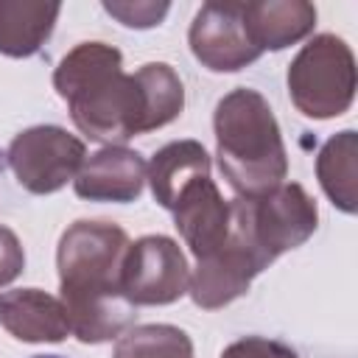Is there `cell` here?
Wrapping results in <instances>:
<instances>
[{
    "mask_svg": "<svg viewBox=\"0 0 358 358\" xmlns=\"http://www.w3.org/2000/svg\"><path fill=\"white\" fill-rule=\"evenodd\" d=\"M241 8L243 3L213 0L204 3L190 22V50L213 73H235L260 59V50L252 45L246 34Z\"/></svg>",
    "mask_w": 358,
    "mask_h": 358,
    "instance_id": "ba28073f",
    "label": "cell"
},
{
    "mask_svg": "<svg viewBox=\"0 0 358 358\" xmlns=\"http://www.w3.org/2000/svg\"><path fill=\"white\" fill-rule=\"evenodd\" d=\"M0 324L20 341L42 344L70 336V322L59 296L39 288H14L0 294Z\"/></svg>",
    "mask_w": 358,
    "mask_h": 358,
    "instance_id": "7c38bea8",
    "label": "cell"
},
{
    "mask_svg": "<svg viewBox=\"0 0 358 358\" xmlns=\"http://www.w3.org/2000/svg\"><path fill=\"white\" fill-rule=\"evenodd\" d=\"M34 358H62V355H34Z\"/></svg>",
    "mask_w": 358,
    "mask_h": 358,
    "instance_id": "7402d4cb",
    "label": "cell"
},
{
    "mask_svg": "<svg viewBox=\"0 0 358 358\" xmlns=\"http://www.w3.org/2000/svg\"><path fill=\"white\" fill-rule=\"evenodd\" d=\"M260 271L263 268L255 255L229 232L221 246L196 260V271L190 274L187 291L199 308L215 310L243 296Z\"/></svg>",
    "mask_w": 358,
    "mask_h": 358,
    "instance_id": "9c48e42d",
    "label": "cell"
},
{
    "mask_svg": "<svg viewBox=\"0 0 358 358\" xmlns=\"http://www.w3.org/2000/svg\"><path fill=\"white\" fill-rule=\"evenodd\" d=\"M120 282L134 305H171L187 294L190 266L168 235H143L129 243Z\"/></svg>",
    "mask_w": 358,
    "mask_h": 358,
    "instance_id": "52a82bcc",
    "label": "cell"
},
{
    "mask_svg": "<svg viewBox=\"0 0 358 358\" xmlns=\"http://www.w3.org/2000/svg\"><path fill=\"white\" fill-rule=\"evenodd\" d=\"M6 159L28 193L48 196L76 179L87 148L62 126H31L11 140Z\"/></svg>",
    "mask_w": 358,
    "mask_h": 358,
    "instance_id": "8992f818",
    "label": "cell"
},
{
    "mask_svg": "<svg viewBox=\"0 0 358 358\" xmlns=\"http://www.w3.org/2000/svg\"><path fill=\"white\" fill-rule=\"evenodd\" d=\"M221 358H296V352L274 338H263V336H246L241 341H232Z\"/></svg>",
    "mask_w": 358,
    "mask_h": 358,
    "instance_id": "ffe728a7",
    "label": "cell"
},
{
    "mask_svg": "<svg viewBox=\"0 0 358 358\" xmlns=\"http://www.w3.org/2000/svg\"><path fill=\"white\" fill-rule=\"evenodd\" d=\"M168 3H148V0H106L103 11L112 14L115 20H120L126 28H154L165 20L168 14Z\"/></svg>",
    "mask_w": 358,
    "mask_h": 358,
    "instance_id": "d6986e66",
    "label": "cell"
},
{
    "mask_svg": "<svg viewBox=\"0 0 358 358\" xmlns=\"http://www.w3.org/2000/svg\"><path fill=\"white\" fill-rule=\"evenodd\" d=\"M288 95L305 117L327 120L352 106L355 56L336 34H319L294 56L288 67Z\"/></svg>",
    "mask_w": 358,
    "mask_h": 358,
    "instance_id": "5b68a950",
    "label": "cell"
},
{
    "mask_svg": "<svg viewBox=\"0 0 358 358\" xmlns=\"http://www.w3.org/2000/svg\"><path fill=\"white\" fill-rule=\"evenodd\" d=\"M355 157H358V137L352 129H344L336 137H330L316 157L319 185L327 193V199L344 213H355L358 207Z\"/></svg>",
    "mask_w": 358,
    "mask_h": 358,
    "instance_id": "2e32d148",
    "label": "cell"
},
{
    "mask_svg": "<svg viewBox=\"0 0 358 358\" xmlns=\"http://www.w3.org/2000/svg\"><path fill=\"white\" fill-rule=\"evenodd\" d=\"M129 243V235L112 221H76L59 241V299L70 333L84 344L117 338L134 324L137 305L120 282Z\"/></svg>",
    "mask_w": 358,
    "mask_h": 358,
    "instance_id": "6da1fadb",
    "label": "cell"
},
{
    "mask_svg": "<svg viewBox=\"0 0 358 358\" xmlns=\"http://www.w3.org/2000/svg\"><path fill=\"white\" fill-rule=\"evenodd\" d=\"M252 45L263 50H282L302 42L316 25V6L305 0H263L241 8Z\"/></svg>",
    "mask_w": 358,
    "mask_h": 358,
    "instance_id": "4fadbf2b",
    "label": "cell"
},
{
    "mask_svg": "<svg viewBox=\"0 0 358 358\" xmlns=\"http://www.w3.org/2000/svg\"><path fill=\"white\" fill-rule=\"evenodd\" d=\"M53 87L90 140L120 145L145 131V95L137 76L123 73V56L106 42L76 45L53 70Z\"/></svg>",
    "mask_w": 358,
    "mask_h": 358,
    "instance_id": "7a4b0ae2",
    "label": "cell"
},
{
    "mask_svg": "<svg viewBox=\"0 0 358 358\" xmlns=\"http://www.w3.org/2000/svg\"><path fill=\"white\" fill-rule=\"evenodd\" d=\"M316 227V201L296 182H282L255 199L238 196L229 201V232L255 255L260 268H268L280 255L302 246Z\"/></svg>",
    "mask_w": 358,
    "mask_h": 358,
    "instance_id": "277c9868",
    "label": "cell"
},
{
    "mask_svg": "<svg viewBox=\"0 0 358 358\" xmlns=\"http://www.w3.org/2000/svg\"><path fill=\"white\" fill-rule=\"evenodd\" d=\"M134 76L145 95V131L162 129L176 120L185 109V87L176 70L165 62H148Z\"/></svg>",
    "mask_w": 358,
    "mask_h": 358,
    "instance_id": "e0dca14e",
    "label": "cell"
},
{
    "mask_svg": "<svg viewBox=\"0 0 358 358\" xmlns=\"http://www.w3.org/2000/svg\"><path fill=\"white\" fill-rule=\"evenodd\" d=\"M145 159L126 145H103L90 154L73 179V187L87 201H134L145 185Z\"/></svg>",
    "mask_w": 358,
    "mask_h": 358,
    "instance_id": "30bf717a",
    "label": "cell"
},
{
    "mask_svg": "<svg viewBox=\"0 0 358 358\" xmlns=\"http://www.w3.org/2000/svg\"><path fill=\"white\" fill-rule=\"evenodd\" d=\"M112 358H193V341L176 324H137L117 336Z\"/></svg>",
    "mask_w": 358,
    "mask_h": 358,
    "instance_id": "ac0fdd59",
    "label": "cell"
},
{
    "mask_svg": "<svg viewBox=\"0 0 358 358\" xmlns=\"http://www.w3.org/2000/svg\"><path fill=\"white\" fill-rule=\"evenodd\" d=\"M171 213H173V227L179 229L182 241L190 246L196 260L213 252L215 246H221L229 235V201L221 199L210 176L190 182L179 193Z\"/></svg>",
    "mask_w": 358,
    "mask_h": 358,
    "instance_id": "8fae6325",
    "label": "cell"
},
{
    "mask_svg": "<svg viewBox=\"0 0 358 358\" xmlns=\"http://www.w3.org/2000/svg\"><path fill=\"white\" fill-rule=\"evenodd\" d=\"M201 176H210V154L199 140H173L162 145L145 171V182L151 185L157 204L165 210H173L179 193Z\"/></svg>",
    "mask_w": 358,
    "mask_h": 358,
    "instance_id": "5bb4252c",
    "label": "cell"
},
{
    "mask_svg": "<svg viewBox=\"0 0 358 358\" xmlns=\"http://www.w3.org/2000/svg\"><path fill=\"white\" fill-rule=\"evenodd\" d=\"M215 157L238 196L255 199L285 182L288 154L268 101L249 87L227 92L213 115Z\"/></svg>",
    "mask_w": 358,
    "mask_h": 358,
    "instance_id": "3957f363",
    "label": "cell"
},
{
    "mask_svg": "<svg viewBox=\"0 0 358 358\" xmlns=\"http://www.w3.org/2000/svg\"><path fill=\"white\" fill-rule=\"evenodd\" d=\"M25 266V252L20 246V238L0 224V288L14 282Z\"/></svg>",
    "mask_w": 358,
    "mask_h": 358,
    "instance_id": "44dd1931",
    "label": "cell"
},
{
    "mask_svg": "<svg viewBox=\"0 0 358 358\" xmlns=\"http://www.w3.org/2000/svg\"><path fill=\"white\" fill-rule=\"evenodd\" d=\"M59 11V3L0 0V53L11 59L34 56L50 36Z\"/></svg>",
    "mask_w": 358,
    "mask_h": 358,
    "instance_id": "9a60e30c",
    "label": "cell"
}]
</instances>
